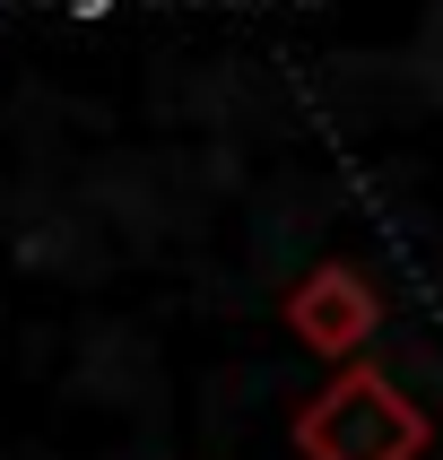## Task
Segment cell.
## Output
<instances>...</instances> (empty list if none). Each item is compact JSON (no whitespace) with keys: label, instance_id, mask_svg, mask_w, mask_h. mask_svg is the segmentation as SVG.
<instances>
[{"label":"cell","instance_id":"cell-1","mask_svg":"<svg viewBox=\"0 0 443 460\" xmlns=\"http://www.w3.org/2000/svg\"><path fill=\"white\" fill-rule=\"evenodd\" d=\"M296 443H305V460H417L426 409L400 383H383L374 365H348L296 409Z\"/></svg>","mask_w":443,"mask_h":460},{"label":"cell","instance_id":"cell-2","mask_svg":"<svg viewBox=\"0 0 443 460\" xmlns=\"http://www.w3.org/2000/svg\"><path fill=\"white\" fill-rule=\"evenodd\" d=\"M374 322H383V313H374V287H365L357 270H339V261L313 270V279L287 296V331L305 339V348H322V357H348L357 339H374Z\"/></svg>","mask_w":443,"mask_h":460}]
</instances>
